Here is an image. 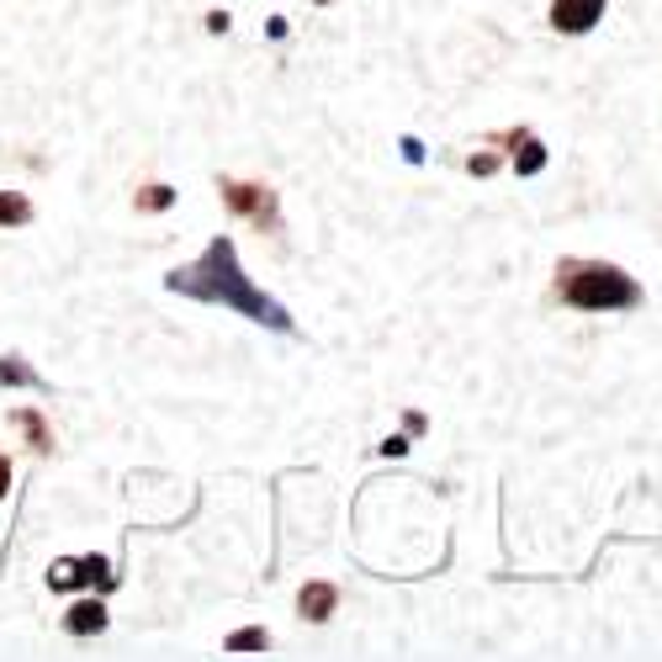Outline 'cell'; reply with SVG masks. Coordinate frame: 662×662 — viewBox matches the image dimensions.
Instances as JSON below:
<instances>
[{"label":"cell","mask_w":662,"mask_h":662,"mask_svg":"<svg viewBox=\"0 0 662 662\" xmlns=\"http://www.w3.org/2000/svg\"><path fill=\"white\" fill-rule=\"evenodd\" d=\"M165 287L175 297H191V302H212V308H234L239 318H254V324H265V329L287 334L291 318L287 308L276 302V297H265V291L254 287L245 276V265H239V249L228 234H217L208 249H202V260H191V265H180V271H170Z\"/></svg>","instance_id":"6da1fadb"},{"label":"cell","mask_w":662,"mask_h":662,"mask_svg":"<svg viewBox=\"0 0 662 662\" xmlns=\"http://www.w3.org/2000/svg\"><path fill=\"white\" fill-rule=\"evenodd\" d=\"M551 291H557V302H567L578 313H621L641 302V287L610 260H562Z\"/></svg>","instance_id":"7a4b0ae2"},{"label":"cell","mask_w":662,"mask_h":662,"mask_svg":"<svg viewBox=\"0 0 662 662\" xmlns=\"http://www.w3.org/2000/svg\"><path fill=\"white\" fill-rule=\"evenodd\" d=\"M217 186H223V202H228L234 217H249V223L265 228V234L282 228V202H276L271 186H260V180H234V175H223Z\"/></svg>","instance_id":"3957f363"},{"label":"cell","mask_w":662,"mask_h":662,"mask_svg":"<svg viewBox=\"0 0 662 662\" xmlns=\"http://www.w3.org/2000/svg\"><path fill=\"white\" fill-rule=\"evenodd\" d=\"M599 16H604V0H551V27H557V33H567V38L594 33V27H599Z\"/></svg>","instance_id":"277c9868"},{"label":"cell","mask_w":662,"mask_h":662,"mask_svg":"<svg viewBox=\"0 0 662 662\" xmlns=\"http://www.w3.org/2000/svg\"><path fill=\"white\" fill-rule=\"evenodd\" d=\"M85 578H96L101 588H112V573H107V562L101 557H85V562H75V557H64V562H53V573H48V583L53 588H75V583H85Z\"/></svg>","instance_id":"5b68a950"},{"label":"cell","mask_w":662,"mask_h":662,"mask_svg":"<svg viewBox=\"0 0 662 662\" xmlns=\"http://www.w3.org/2000/svg\"><path fill=\"white\" fill-rule=\"evenodd\" d=\"M64 630H70V636H101V630H107V604H101V599H80V604L64 615Z\"/></svg>","instance_id":"8992f818"},{"label":"cell","mask_w":662,"mask_h":662,"mask_svg":"<svg viewBox=\"0 0 662 662\" xmlns=\"http://www.w3.org/2000/svg\"><path fill=\"white\" fill-rule=\"evenodd\" d=\"M334 604H339V588H334V583H308V588L297 594V610H302L308 621H329Z\"/></svg>","instance_id":"52a82bcc"},{"label":"cell","mask_w":662,"mask_h":662,"mask_svg":"<svg viewBox=\"0 0 662 662\" xmlns=\"http://www.w3.org/2000/svg\"><path fill=\"white\" fill-rule=\"evenodd\" d=\"M33 223V202L22 191H0V228H27Z\"/></svg>","instance_id":"ba28073f"},{"label":"cell","mask_w":662,"mask_h":662,"mask_svg":"<svg viewBox=\"0 0 662 662\" xmlns=\"http://www.w3.org/2000/svg\"><path fill=\"white\" fill-rule=\"evenodd\" d=\"M16 424L27 429V446H33V451H42V455L53 451V429H48V424H42L33 409H22V414H16Z\"/></svg>","instance_id":"9c48e42d"},{"label":"cell","mask_w":662,"mask_h":662,"mask_svg":"<svg viewBox=\"0 0 662 662\" xmlns=\"http://www.w3.org/2000/svg\"><path fill=\"white\" fill-rule=\"evenodd\" d=\"M223 647H228V652H265V647H271V636H265V630L254 625V630H234V636H228Z\"/></svg>","instance_id":"30bf717a"},{"label":"cell","mask_w":662,"mask_h":662,"mask_svg":"<svg viewBox=\"0 0 662 662\" xmlns=\"http://www.w3.org/2000/svg\"><path fill=\"white\" fill-rule=\"evenodd\" d=\"M165 208H175V191L170 186H143L138 191V212H165Z\"/></svg>","instance_id":"8fae6325"},{"label":"cell","mask_w":662,"mask_h":662,"mask_svg":"<svg viewBox=\"0 0 662 662\" xmlns=\"http://www.w3.org/2000/svg\"><path fill=\"white\" fill-rule=\"evenodd\" d=\"M520 143H525V149H520V160H514V170H520V175H536V170L546 165V149H540L536 138H530V133H525Z\"/></svg>","instance_id":"7c38bea8"},{"label":"cell","mask_w":662,"mask_h":662,"mask_svg":"<svg viewBox=\"0 0 662 662\" xmlns=\"http://www.w3.org/2000/svg\"><path fill=\"white\" fill-rule=\"evenodd\" d=\"M0 382H33V372L22 361H0Z\"/></svg>","instance_id":"4fadbf2b"},{"label":"cell","mask_w":662,"mask_h":662,"mask_svg":"<svg viewBox=\"0 0 662 662\" xmlns=\"http://www.w3.org/2000/svg\"><path fill=\"white\" fill-rule=\"evenodd\" d=\"M494 165H498L494 154H477V160H472V175H494Z\"/></svg>","instance_id":"5bb4252c"},{"label":"cell","mask_w":662,"mask_h":662,"mask_svg":"<svg viewBox=\"0 0 662 662\" xmlns=\"http://www.w3.org/2000/svg\"><path fill=\"white\" fill-rule=\"evenodd\" d=\"M5 488H11V461L0 455V494H5Z\"/></svg>","instance_id":"9a60e30c"},{"label":"cell","mask_w":662,"mask_h":662,"mask_svg":"<svg viewBox=\"0 0 662 662\" xmlns=\"http://www.w3.org/2000/svg\"><path fill=\"white\" fill-rule=\"evenodd\" d=\"M313 5H329V0H313Z\"/></svg>","instance_id":"2e32d148"}]
</instances>
